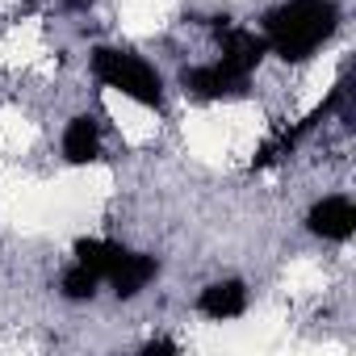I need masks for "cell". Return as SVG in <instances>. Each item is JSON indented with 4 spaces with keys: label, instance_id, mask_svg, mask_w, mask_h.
<instances>
[{
    "label": "cell",
    "instance_id": "10",
    "mask_svg": "<svg viewBox=\"0 0 356 356\" xmlns=\"http://www.w3.org/2000/svg\"><path fill=\"white\" fill-rule=\"evenodd\" d=\"M97 285H101V277L92 268H84V264H72L63 273V298H72V302H92Z\"/></svg>",
    "mask_w": 356,
    "mask_h": 356
},
{
    "label": "cell",
    "instance_id": "3",
    "mask_svg": "<svg viewBox=\"0 0 356 356\" xmlns=\"http://www.w3.org/2000/svg\"><path fill=\"white\" fill-rule=\"evenodd\" d=\"M181 88L193 92V97H206V101H222V97H239L248 88V76H239L222 59H214V63H202V67H185Z\"/></svg>",
    "mask_w": 356,
    "mask_h": 356
},
{
    "label": "cell",
    "instance_id": "1",
    "mask_svg": "<svg viewBox=\"0 0 356 356\" xmlns=\"http://www.w3.org/2000/svg\"><path fill=\"white\" fill-rule=\"evenodd\" d=\"M339 30V5L335 0H285L264 17V47L285 59V63H302L310 59L331 34Z\"/></svg>",
    "mask_w": 356,
    "mask_h": 356
},
{
    "label": "cell",
    "instance_id": "9",
    "mask_svg": "<svg viewBox=\"0 0 356 356\" xmlns=\"http://www.w3.org/2000/svg\"><path fill=\"white\" fill-rule=\"evenodd\" d=\"M155 277H159V260L147 256V252H130V256L118 264V273L109 277V285H113L118 298H134V293H143Z\"/></svg>",
    "mask_w": 356,
    "mask_h": 356
},
{
    "label": "cell",
    "instance_id": "7",
    "mask_svg": "<svg viewBox=\"0 0 356 356\" xmlns=\"http://www.w3.org/2000/svg\"><path fill=\"white\" fill-rule=\"evenodd\" d=\"M63 159L67 163H92V159H101V122L97 118L80 113V118L67 122V130H63Z\"/></svg>",
    "mask_w": 356,
    "mask_h": 356
},
{
    "label": "cell",
    "instance_id": "2",
    "mask_svg": "<svg viewBox=\"0 0 356 356\" xmlns=\"http://www.w3.org/2000/svg\"><path fill=\"white\" fill-rule=\"evenodd\" d=\"M88 67H92V80H97L101 88H113V92H122V97L147 105V109H159V105H163V80H159V72H155L147 59H138V55L118 51V47H97V51L88 55Z\"/></svg>",
    "mask_w": 356,
    "mask_h": 356
},
{
    "label": "cell",
    "instance_id": "8",
    "mask_svg": "<svg viewBox=\"0 0 356 356\" xmlns=\"http://www.w3.org/2000/svg\"><path fill=\"white\" fill-rule=\"evenodd\" d=\"M126 256H130V248L118 239H76V264L92 268L101 281H109Z\"/></svg>",
    "mask_w": 356,
    "mask_h": 356
},
{
    "label": "cell",
    "instance_id": "6",
    "mask_svg": "<svg viewBox=\"0 0 356 356\" xmlns=\"http://www.w3.org/2000/svg\"><path fill=\"white\" fill-rule=\"evenodd\" d=\"M197 310H202L206 318H214V323L239 318V314L248 310V289H243V281H214V285H206L202 298H197Z\"/></svg>",
    "mask_w": 356,
    "mask_h": 356
},
{
    "label": "cell",
    "instance_id": "11",
    "mask_svg": "<svg viewBox=\"0 0 356 356\" xmlns=\"http://www.w3.org/2000/svg\"><path fill=\"white\" fill-rule=\"evenodd\" d=\"M143 352H147V356H155V352H181V348H176L172 339H151V343H143Z\"/></svg>",
    "mask_w": 356,
    "mask_h": 356
},
{
    "label": "cell",
    "instance_id": "4",
    "mask_svg": "<svg viewBox=\"0 0 356 356\" xmlns=\"http://www.w3.org/2000/svg\"><path fill=\"white\" fill-rule=\"evenodd\" d=\"M218 47H222L218 59H222L231 72H239V76H252V72L264 63V55H268V47H264L260 34L239 30V26H231L227 17H222V26H218Z\"/></svg>",
    "mask_w": 356,
    "mask_h": 356
},
{
    "label": "cell",
    "instance_id": "5",
    "mask_svg": "<svg viewBox=\"0 0 356 356\" xmlns=\"http://www.w3.org/2000/svg\"><path fill=\"white\" fill-rule=\"evenodd\" d=\"M306 227H310L318 239L343 243V239H352V231H356V206H352L348 197H339V193H335V197H323V202L310 206Z\"/></svg>",
    "mask_w": 356,
    "mask_h": 356
}]
</instances>
